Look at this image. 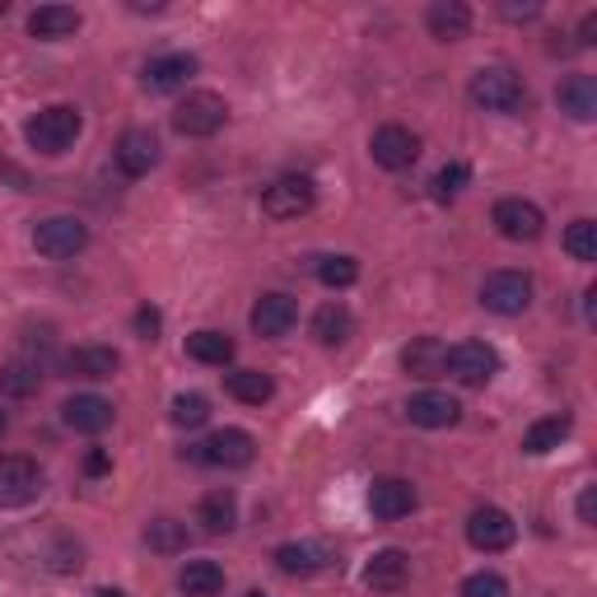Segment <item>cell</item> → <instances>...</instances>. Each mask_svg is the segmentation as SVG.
<instances>
[{
  "label": "cell",
  "mask_w": 597,
  "mask_h": 597,
  "mask_svg": "<svg viewBox=\"0 0 597 597\" xmlns=\"http://www.w3.org/2000/svg\"><path fill=\"white\" fill-rule=\"evenodd\" d=\"M472 99L485 112H504V117H514V112L528 108V85H522V75L509 70V66H481L472 75Z\"/></svg>",
  "instance_id": "obj_1"
},
{
  "label": "cell",
  "mask_w": 597,
  "mask_h": 597,
  "mask_svg": "<svg viewBox=\"0 0 597 597\" xmlns=\"http://www.w3.org/2000/svg\"><path fill=\"white\" fill-rule=\"evenodd\" d=\"M80 126H85L80 112L56 103V108L33 112V117L24 122V136H29V145L37 149V155H66V149L75 145V136H80Z\"/></svg>",
  "instance_id": "obj_2"
},
{
  "label": "cell",
  "mask_w": 597,
  "mask_h": 597,
  "mask_svg": "<svg viewBox=\"0 0 597 597\" xmlns=\"http://www.w3.org/2000/svg\"><path fill=\"white\" fill-rule=\"evenodd\" d=\"M224 117H229V103H224L219 93H211V89L187 93V99L173 108V126L182 131V136H192V140L215 136V131L224 126Z\"/></svg>",
  "instance_id": "obj_3"
},
{
  "label": "cell",
  "mask_w": 597,
  "mask_h": 597,
  "mask_svg": "<svg viewBox=\"0 0 597 597\" xmlns=\"http://www.w3.org/2000/svg\"><path fill=\"white\" fill-rule=\"evenodd\" d=\"M481 304L491 308V313H499V317H518L522 308L532 304V275H522V271H495V275H485Z\"/></svg>",
  "instance_id": "obj_4"
},
{
  "label": "cell",
  "mask_w": 597,
  "mask_h": 597,
  "mask_svg": "<svg viewBox=\"0 0 597 597\" xmlns=\"http://www.w3.org/2000/svg\"><path fill=\"white\" fill-rule=\"evenodd\" d=\"M85 243H89V229L75 215H52L33 229V248L52 261H66L75 252H85Z\"/></svg>",
  "instance_id": "obj_5"
},
{
  "label": "cell",
  "mask_w": 597,
  "mask_h": 597,
  "mask_svg": "<svg viewBox=\"0 0 597 597\" xmlns=\"http://www.w3.org/2000/svg\"><path fill=\"white\" fill-rule=\"evenodd\" d=\"M369 155L379 168H387V173H402V168H410L420 159V136L406 126H379L369 140Z\"/></svg>",
  "instance_id": "obj_6"
},
{
  "label": "cell",
  "mask_w": 597,
  "mask_h": 597,
  "mask_svg": "<svg viewBox=\"0 0 597 597\" xmlns=\"http://www.w3.org/2000/svg\"><path fill=\"white\" fill-rule=\"evenodd\" d=\"M313 201H317V187L308 178H275L267 192H261V211L271 219H298L313 211Z\"/></svg>",
  "instance_id": "obj_7"
},
{
  "label": "cell",
  "mask_w": 597,
  "mask_h": 597,
  "mask_svg": "<svg viewBox=\"0 0 597 597\" xmlns=\"http://www.w3.org/2000/svg\"><path fill=\"white\" fill-rule=\"evenodd\" d=\"M448 373L466 387H485L499 373V354L485 341H462V346L448 350Z\"/></svg>",
  "instance_id": "obj_8"
},
{
  "label": "cell",
  "mask_w": 597,
  "mask_h": 597,
  "mask_svg": "<svg viewBox=\"0 0 597 597\" xmlns=\"http://www.w3.org/2000/svg\"><path fill=\"white\" fill-rule=\"evenodd\" d=\"M192 458L205 462V466H248L257 458V439L248 429H219L205 443L192 448Z\"/></svg>",
  "instance_id": "obj_9"
},
{
  "label": "cell",
  "mask_w": 597,
  "mask_h": 597,
  "mask_svg": "<svg viewBox=\"0 0 597 597\" xmlns=\"http://www.w3.org/2000/svg\"><path fill=\"white\" fill-rule=\"evenodd\" d=\"M37 491H43V472H37L33 458H24V453L0 458V504H5V509H19V504L37 499Z\"/></svg>",
  "instance_id": "obj_10"
},
{
  "label": "cell",
  "mask_w": 597,
  "mask_h": 597,
  "mask_svg": "<svg viewBox=\"0 0 597 597\" xmlns=\"http://www.w3.org/2000/svg\"><path fill=\"white\" fill-rule=\"evenodd\" d=\"M491 219H495V229L509 243H532V238H541V229H547V215H541L532 201H522V196H504Z\"/></svg>",
  "instance_id": "obj_11"
},
{
  "label": "cell",
  "mask_w": 597,
  "mask_h": 597,
  "mask_svg": "<svg viewBox=\"0 0 597 597\" xmlns=\"http://www.w3.org/2000/svg\"><path fill=\"white\" fill-rule=\"evenodd\" d=\"M514 537H518L514 518L504 509H495V504H485V509H476L472 518H466V541H472L476 551H509Z\"/></svg>",
  "instance_id": "obj_12"
},
{
  "label": "cell",
  "mask_w": 597,
  "mask_h": 597,
  "mask_svg": "<svg viewBox=\"0 0 597 597\" xmlns=\"http://www.w3.org/2000/svg\"><path fill=\"white\" fill-rule=\"evenodd\" d=\"M369 509H373V518H383V522L406 518L410 509H416V485L402 481V476H379L369 485Z\"/></svg>",
  "instance_id": "obj_13"
},
{
  "label": "cell",
  "mask_w": 597,
  "mask_h": 597,
  "mask_svg": "<svg viewBox=\"0 0 597 597\" xmlns=\"http://www.w3.org/2000/svg\"><path fill=\"white\" fill-rule=\"evenodd\" d=\"M122 369V354L112 346H75L61 354V373L66 379H112V373Z\"/></svg>",
  "instance_id": "obj_14"
},
{
  "label": "cell",
  "mask_w": 597,
  "mask_h": 597,
  "mask_svg": "<svg viewBox=\"0 0 597 597\" xmlns=\"http://www.w3.org/2000/svg\"><path fill=\"white\" fill-rule=\"evenodd\" d=\"M298 323V304L290 294H261L252 304V331L267 336V341H280V336H290V327Z\"/></svg>",
  "instance_id": "obj_15"
},
{
  "label": "cell",
  "mask_w": 597,
  "mask_h": 597,
  "mask_svg": "<svg viewBox=\"0 0 597 597\" xmlns=\"http://www.w3.org/2000/svg\"><path fill=\"white\" fill-rule=\"evenodd\" d=\"M192 75H196V56L173 52V56H155V61H145L140 85L149 93H173V89H182L187 80H192Z\"/></svg>",
  "instance_id": "obj_16"
},
{
  "label": "cell",
  "mask_w": 597,
  "mask_h": 597,
  "mask_svg": "<svg viewBox=\"0 0 597 597\" xmlns=\"http://www.w3.org/2000/svg\"><path fill=\"white\" fill-rule=\"evenodd\" d=\"M61 420L75 429V435H103L112 425V402L99 397V392H80V397H70L61 406Z\"/></svg>",
  "instance_id": "obj_17"
},
{
  "label": "cell",
  "mask_w": 597,
  "mask_h": 597,
  "mask_svg": "<svg viewBox=\"0 0 597 597\" xmlns=\"http://www.w3.org/2000/svg\"><path fill=\"white\" fill-rule=\"evenodd\" d=\"M112 155H117V168L126 178H145L149 168L159 164V140H155V131H126V136L117 140V149H112Z\"/></svg>",
  "instance_id": "obj_18"
},
{
  "label": "cell",
  "mask_w": 597,
  "mask_h": 597,
  "mask_svg": "<svg viewBox=\"0 0 597 597\" xmlns=\"http://www.w3.org/2000/svg\"><path fill=\"white\" fill-rule=\"evenodd\" d=\"M406 416L420 429H448V425H458L462 406H458V397H448V392H416V397L406 402Z\"/></svg>",
  "instance_id": "obj_19"
},
{
  "label": "cell",
  "mask_w": 597,
  "mask_h": 597,
  "mask_svg": "<svg viewBox=\"0 0 597 597\" xmlns=\"http://www.w3.org/2000/svg\"><path fill=\"white\" fill-rule=\"evenodd\" d=\"M275 565L285 570V574H317V570H327L336 565V551L327 547V541H285V547L275 551Z\"/></svg>",
  "instance_id": "obj_20"
},
{
  "label": "cell",
  "mask_w": 597,
  "mask_h": 597,
  "mask_svg": "<svg viewBox=\"0 0 597 597\" xmlns=\"http://www.w3.org/2000/svg\"><path fill=\"white\" fill-rule=\"evenodd\" d=\"M402 364L410 379H439V373H448V346L439 336H416V341L402 350Z\"/></svg>",
  "instance_id": "obj_21"
},
{
  "label": "cell",
  "mask_w": 597,
  "mask_h": 597,
  "mask_svg": "<svg viewBox=\"0 0 597 597\" xmlns=\"http://www.w3.org/2000/svg\"><path fill=\"white\" fill-rule=\"evenodd\" d=\"M406 574H410V555L406 551H397V547H387V551H379L364 565V584L373 588V593H397L402 584H406Z\"/></svg>",
  "instance_id": "obj_22"
},
{
  "label": "cell",
  "mask_w": 597,
  "mask_h": 597,
  "mask_svg": "<svg viewBox=\"0 0 597 597\" xmlns=\"http://www.w3.org/2000/svg\"><path fill=\"white\" fill-rule=\"evenodd\" d=\"M425 24H429V33H435L439 43H458V37L472 33V10H466L462 0H435L429 14H425Z\"/></svg>",
  "instance_id": "obj_23"
},
{
  "label": "cell",
  "mask_w": 597,
  "mask_h": 597,
  "mask_svg": "<svg viewBox=\"0 0 597 597\" xmlns=\"http://www.w3.org/2000/svg\"><path fill=\"white\" fill-rule=\"evenodd\" d=\"M555 99H560V112H570L574 122L597 117V80L593 75H570V80L555 89Z\"/></svg>",
  "instance_id": "obj_24"
},
{
  "label": "cell",
  "mask_w": 597,
  "mask_h": 597,
  "mask_svg": "<svg viewBox=\"0 0 597 597\" xmlns=\"http://www.w3.org/2000/svg\"><path fill=\"white\" fill-rule=\"evenodd\" d=\"M75 29H80V10H70V5H37V10L29 14V33L43 37V43L70 37Z\"/></svg>",
  "instance_id": "obj_25"
},
{
  "label": "cell",
  "mask_w": 597,
  "mask_h": 597,
  "mask_svg": "<svg viewBox=\"0 0 597 597\" xmlns=\"http://www.w3.org/2000/svg\"><path fill=\"white\" fill-rule=\"evenodd\" d=\"M196 522L205 532H229L238 522V495L234 491H211L196 504Z\"/></svg>",
  "instance_id": "obj_26"
},
{
  "label": "cell",
  "mask_w": 597,
  "mask_h": 597,
  "mask_svg": "<svg viewBox=\"0 0 597 597\" xmlns=\"http://www.w3.org/2000/svg\"><path fill=\"white\" fill-rule=\"evenodd\" d=\"M178 588L187 597H215V593H224V570L215 560H187L178 574Z\"/></svg>",
  "instance_id": "obj_27"
},
{
  "label": "cell",
  "mask_w": 597,
  "mask_h": 597,
  "mask_svg": "<svg viewBox=\"0 0 597 597\" xmlns=\"http://www.w3.org/2000/svg\"><path fill=\"white\" fill-rule=\"evenodd\" d=\"M187 354H192L196 364H229L234 360V336L229 331H192L187 336Z\"/></svg>",
  "instance_id": "obj_28"
},
{
  "label": "cell",
  "mask_w": 597,
  "mask_h": 597,
  "mask_svg": "<svg viewBox=\"0 0 597 597\" xmlns=\"http://www.w3.org/2000/svg\"><path fill=\"white\" fill-rule=\"evenodd\" d=\"M350 331H354V317H350L341 304H323V308L313 313V336H317V346H346Z\"/></svg>",
  "instance_id": "obj_29"
},
{
  "label": "cell",
  "mask_w": 597,
  "mask_h": 597,
  "mask_svg": "<svg viewBox=\"0 0 597 597\" xmlns=\"http://www.w3.org/2000/svg\"><path fill=\"white\" fill-rule=\"evenodd\" d=\"M229 397L234 402H248V406H261V402H271L275 397V383H271V373H261V369H238L229 373Z\"/></svg>",
  "instance_id": "obj_30"
},
{
  "label": "cell",
  "mask_w": 597,
  "mask_h": 597,
  "mask_svg": "<svg viewBox=\"0 0 597 597\" xmlns=\"http://www.w3.org/2000/svg\"><path fill=\"white\" fill-rule=\"evenodd\" d=\"M565 439H570V416H547V420H537L528 435H522V453L541 458V453H551V448H560Z\"/></svg>",
  "instance_id": "obj_31"
},
{
  "label": "cell",
  "mask_w": 597,
  "mask_h": 597,
  "mask_svg": "<svg viewBox=\"0 0 597 597\" xmlns=\"http://www.w3.org/2000/svg\"><path fill=\"white\" fill-rule=\"evenodd\" d=\"M145 547L159 551V555L187 551V522H178V518H155V522L145 528Z\"/></svg>",
  "instance_id": "obj_32"
},
{
  "label": "cell",
  "mask_w": 597,
  "mask_h": 597,
  "mask_svg": "<svg viewBox=\"0 0 597 597\" xmlns=\"http://www.w3.org/2000/svg\"><path fill=\"white\" fill-rule=\"evenodd\" d=\"M37 383H43V373H37V364H29V360H14V364L0 369V392H5V397H33Z\"/></svg>",
  "instance_id": "obj_33"
},
{
  "label": "cell",
  "mask_w": 597,
  "mask_h": 597,
  "mask_svg": "<svg viewBox=\"0 0 597 597\" xmlns=\"http://www.w3.org/2000/svg\"><path fill=\"white\" fill-rule=\"evenodd\" d=\"M211 420V397H201V392H178L173 397V425L178 429H201Z\"/></svg>",
  "instance_id": "obj_34"
},
{
  "label": "cell",
  "mask_w": 597,
  "mask_h": 597,
  "mask_svg": "<svg viewBox=\"0 0 597 597\" xmlns=\"http://www.w3.org/2000/svg\"><path fill=\"white\" fill-rule=\"evenodd\" d=\"M317 280H323L327 290H346L360 280V267H354V257H317Z\"/></svg>",
  "instance_id": "obj_35"
},
{
  "label": "cell",
  "mask_w": 597,
  "mask_h": 597,
  "mask_svg": "<svg viewBox=\"0 0 597 597\" xmlns=\"http://www.w3.org/2000/svg\"><path fill=\"white\" fill-rule=\"evenodd\" d=\"M565 252L574 261H597V224L593 219H574L565 229Z\"/></svg>",
  "instance_id": "obj_36"
},
{
  "label": "cell",
  "mask_w": 597,
  "mask_h": 597,
  "mask_svg": "<svg viewBox=\"0 0 597 597\" xmlns=\"http://www.w3.org/2000/svg\"><path fill=\"white\" fill-rule=\"evenodd\" d=\"M466 178H472V168H466V164H458V159L443 164L439 173H435V201H453L462 187H466Z\"/></svg>",
  "instance_id": "obj_37"
},
{
  "label": "cell",
  "mask_w": 597,
  "mask_h": 597,
  "mask_svg": "<svg viewBox=\"0 0 597 597\" xmlns=\"http://www.w3.org/2000/svg\"><path fill=\"white\" fill-rule=\"evenodd\" d=\"M462 597H509V584H504L499 574L481 570V574H472V578L462 584Z\"/></svg>",
  "instance_id": "obj_38"
},
{
  "label": "cell",
  "mask_w": 597,
  "mask_h": 597,
  "mask_svg": "<svg viewBox=\"0 0 597 597\" xmlns=\"http://www.w3.org/2000/svg\"><path fill=\"white\" fill-rule=\"evenodd\" d=\"M159 327H164V313H159V308H140V313H136V331H140V341H155Z\"/></svg>",
  "instance_id": "obj_39"
},
{
  "label": "cell",
  "mask_w": 597,
  "mask_h": 597,
  "mask_svg": "<svg viewBox=\"0 0 597 597\" xmlns=\"http://www.w3.org/2000/svg\"><path fill=\"white\" fill-rule=\"evenodd\" d=\"M593 518H597V491L588 485V491L578 495V522H593Z\"/></svg>",
  "instance_id": "obj_40"
},
{
  "label": "cell",
  "mask_w": 597,
  "mask_h": 597,
  "mask_svg": "<svg viewBox=\"0 0 597 597\" xmlns=\"http://www.w3.org/2000/svg\"><path fill=\"white\" fill-rule=\"evenodd\" d=\"M108 466H112V462H108V453H89V458H85V472H89V476H103Z\"/></svg>",
  "instance_id": "obj_41"
},
{
  "label": "cell",
  "mask_w": 597,
  "mask_h": 597,
  "mask_svg": "<svg viewBox=\"0 0 597 597\" xmlns=\"http://www.w3.org/2000/svg\"><path fill=\"white\" fill-rule=\"evenodd\" d=\"M593 37H597V10L584 14V29H578V43H593Z\"/></svg>",
  "instance_id": "obj_42"
},
{
  "label": "cell",
  "mask_w": 597,
  "mask_h": 597,
  "mask_svg": "<svg viewBox=\"0 0 597 597\" xmlns=\"http://www.w3.org/2000/svg\"><path fill=\"white\" fill-rule=\"evenodd\" d=\"M509 19H537V5H504Z\"/></svg>",
  "instance_id": "obj_43"
},
{
  "label": "cell",
  "mask_w": 597,
  "mask_h": 597,
  "mask_svg": "<svg viewBox=\"0 0 597 597\" xmlns=\"http://www.w3.org/2000/svg\"><path fill=\"white\" fill-rule=\"evenodd\" d=\"M5 429H10V420H5V410H0V439H5Z\"/></svg>",
  "instance_id": "obj_44"
},
{
  "label": "cell",
  "mask_w": 597,
  "mask_h": 597,
  "mask_svg": "<svg viewBox=\"0 0 597 597\" xmlns=\"http://www.w3.org/2000/svg\"><path fill=\"white\" fill-rule=\"evenodd\" d=\"M99 597H122V593H117V588H103V593H99Z\"/></svg>",
  "instance_id": "obj_45"
},
{
  "label": "cell",
  "mask_w": 597,
  "mask_h": 597,
  "mask_svg": "<svg viewBox=\"0 0 597 597\" xmlns=\"http://www.w3.org/2000/svg\"><path fill=\"white\" fill-rule=\"evenodd\" d=\"M248 597H267V593H248Z\"/></svg>",
  "instance_id": "obj_46"
}]
</instances>
